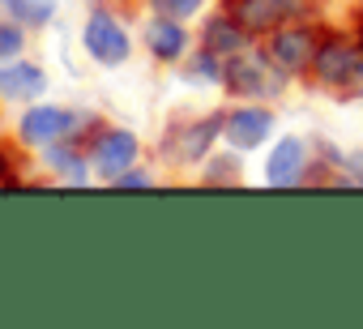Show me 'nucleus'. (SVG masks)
Returning <instances> with one entry per match:
<instances>
[{"instance_id": "f257e3e1", "label": "nucleus", "mask_w": 363, "mask_h": 329, "mask_svg": "<svg viewBox=\"0 0 363 329\" xmlns=\"http://www.w3.org/2000/svg\"><path fill=\"white\" fill-rule=\"evenodd\" d=\"M103 116L86 111V107H69V103H52V99H39V103H26L18 107V124H13V137L39 154L43 145L52 141H65V137H90V128L99 124Z\"/></svg>"}, {"instance_id": "f03ea898", "label": "nucleus", "mask_w": 363, "mask_h": 329, "mask_svg": "<svg viewBox=\"0 0 363 329\" xmlns=\"http://www.w3.org/2000/svg\"><path fill=\"white\" fill-rule=\"evenodd\" d=\"M291 86H295V82L269 60V52L261 48V39L248 43L244 52H235V56L223 60V82H218V90H223L227 99H261V103H278V99H286Z\"/></svg>"}, {"instance_id": "7ed1b4c3", "label": "nucleus", "mask_w": 363, "mask_h": 329, "mask_svg": "<svg viewBox=\"0 0 363 329\" xmlns=\"http://www.w3.org/2000/svg\"><path fill=\"white\" fill-rule=\"evenodd\" d=\"M77 43H82V56L94 69H124L133 60V48H137L124 9H107V5H90L86 9Z\"/></svg>"}, {"instance_id": "20e7f679", "label": "nucleus", "mask_w": 363, "mask_h": 329, "mask_svg": "<svg viewBox=\"0 0 363 329\" xmlns=\"http://www.w3.org/2000/svg\"><path fill=\"white\" fill-rule=\"evenodd\" d=\"M145 154L141 137L128 128V124H116V120H99L86 137V158H90V172L103 189H111L128 167H137Z\"/></svg>"}, {"instance_id": "39448f33", "label": "nucleus", "mask_w": 363, "mask_h": 329, "mask_svg": "<svg viewBox=\"0 0 363 329\" xmlns=\"http://www.w3.org/2000/svg\"><path fill=\"white\" fill-rule=\"evenodd\" d=\"M354 52H359V30L350 22H325V35H320V48L312 56V69H308V82L316 94H342L350 69H354Z\"/></svg>"}, {"instance_id": "423d86ee", "label": "nucleus", "mask_w": 363, "mask_h": 329, "mask_svg": "<svg viewBox=\"0 0 363 329\" xmlns=\"http://www.w3.org/2000/svg\"><path fill=\"white\" fill-rule=\"evenodd\" d=\"M218 145H223V107L193 116V120H175L158 137V154L175 167H201Z\"/></svg>"}, {"instance_id": "0eeeda50", "label": "nucleus", "mask_w": 363, "mask_h": 329, "mask_svg": "<svg viewBox=\"0 0 363 329\" xmlns=\"http://www.w3.org/2000/svg\"><path fill=\"white\" fill-rule=\"evenodd\" d=\"M320 35H325V18H316V22H282V26H274L261 39V48L269 52V60L291 82H308V69H312L316 48H320Z\"/></svg>"}, {"instance_id": "6e6552de", "label": "nucleus", "mask_w": 363, "mask_h": 329, "mask_svg": "<svg viewBox=\"0 0 363 329\" xmlns=\"http://www.w3.org/2000/svg\"><path fill=\"white\" fill-rule=\"evenodd\" d=\"M316 172V141L303 133H286L269 141V154L261 162V176L269 189H312Z\"/></svg>"}, {"instance_id": "1a4fd4ad", "label": "nucleus", "mask_w": 363, "mask_h": 329, "mask_svg": "<svg viewBox=\"0 0 363 329\" xmlns=\"http://www.w3.org/2000/svg\"><path fill=\"white\" fill-rule=\"evenodd\" d=\"M278 133V111L274 103L261 99H231V107H223V145L240 150V154H257L274 141Z\"/></svg>"}, {"instance_id": "9d476101", "label": "nucleus", "mask_w": 363, "mask_h": 329, "mask_svg": "<svg viewBox=\"0 0 363 329\" xmlns=\"http://www.w3.org/2000/svg\"><path fill=\"white\" fill-rule=\"evenodd\" d=\"M141 48H145V56H150L154 65L179 69V65H184V56L197 48V35L189 30L184 18L145 9V18H141Z\"/></svg>"}, {"instance_id": "9b49d317", "label": "nucleus", "mask_w": 363, "mask_h": 329, "mask_svg": "<svg viewBox=\"0 0 363 329\" xmlns=\"http://www.w3.org/2000/svg\"><path fill=\"white\" fill-rule=\"evenodd\" d=\"M35 167L65 184V189H86V184H99L94 172H90V158H86V141L82 137H65V141H52L35 154Z\"/></svg>"}, {"instance_id": "f8f14e48", "label": "nucleus", "mask_w": 363, "mask_h": 329, "mask_svg": "<svg viewBox=\"0 0 363 329\" xmlns=\"http://www.w3.org/2000/svg\"><path fill=\"white\" fill-rule=\"evenodd\" d=\"M52 90V73L30 60V56H18V60H5L0 65V107H26V103H39L48 99Z\"/></svg>"}, {"instance_id": "ddd939ff", "label": "nucleus", "mask_w": 363, "mask_h": 329, "mask_svg": "<svg viewBox=\"0 0 363 329\" xmlns=\"http://www.w3.org/2000/svg\"><path fill=\"white\" fill-rule=\"evenodd\" d=\"M248 43H257L227 9H210L206 18H201V26H197V48H206V52H214L218 60H227V56H235V52H244Z\"/></svg>"}, {"instance_id": "4468645a", "label": "nucleus", "mask_w": 363, "mask_h": 329, "mask_svg": "<svg viewBox=\"0 0 363 329\" xmlns=\"http://www.w3.org/2000/svg\"><path fill=\"white\" fill-rule=\"evenodd\" d=\"M30 167H35V154L9 133H0V193H18L30 184Z\"/></svg>"}, {"instance_id": "2eb2a0df", "label": "nucleus", "mask_w": 363, "mask_h": 329, "mask_svg": "<svg viewBox=\"0 0 363 329\" xmlns=\"http://www.w3.org/2000/svg\"><path fill=\"white\" fill-rule=\"evenodd\" d=\"M223 9L252 35V39H265L274 26H282L278 9H274V0H223Z\"/></svg>"}, {"instance_id": "dca6fc26", "label": "nucleus", "mask_w": 363, "mask_h": 329, "mask_svg": "<svg viewBox=\"0 0 363 329\" xmlns=\"http://www.w3.org/2000/svg\"><path fill=\"white\" fill-rule=\"evenodd\" d=\"M201 184L210 189H240L244 184V154L240 150H214L206 162H201Z\"/></svg>"}, {"instance_id": "f3484780", "label": "nucleus", "mask_w": 363, "mask_h": 329, "mask_svg": "<svg viewBox=\"0 0 363 329\" xmlns=\"http://www.w3.org/2000/svg\"><path fill=\"white\" fill-rule=\"evenodd\" d=\"M56 9H60V0H0V13H9L13 22H22L30 35L48 30L56 22Z\"/></svg>"}, {"instance_id": "a211bd4d", "label": "nucleus", "mask_w": 363, "mask_h": 329, "mask_svg": "<svg viewBox=\"0 0 363 329\" xmlns=\"http://www.w3.org/2000/svg\"><path fill=\"white\" fill-rule=\"evenodd\" d=\"M179 77H184L189 86H218L223 82V60L206 48H193L184 56V65H179Z\"/></svg>"}, {"instance_id": "6ab92c4d", "label": "nucleus", "mask_w": 363, "mask_h": 329, "mask_svg": "<svg viewBox=\"0 0 363 329\" xmlns=\"http://www.w3.org/2000/svg\"><path fill=\"white\" fill-rule=\"evenodd\" d=\"M26 48H30V30L22 22H13L9 13H0V65L26 56Z\"/></svg>"}, {"instance_id": "aec40b11", "label": "nucleus", "mask_w": 363, "mask_h": 329, "mask_svg": "<svg viewBox=\"0 0 363 329\" xmlns=\"http://www.w3.org/2000/svg\"><path fill=\"white\" fill-rule=\"evenodd\" d=\"M141 5L154 9V13H175L184 22H201L210 13V0H141Z\"/></svg>"}, {"instance_id": "412c9836", "label": "nucleus", "mask_w": 363, "mask_h": 329, "mask_svg": "<svg viewBox=\"0 0 363 329\" xmlns=\"http://www.w3.org/2000/svg\"><path fill=\"white\" fill-rule=\"evenodd\" d=\"M282 22H316L325 18V0H274Z\"/></svg>"}, {"instance_id": "4be33fe9", "label": "nucleus", "mask_w": 363, "mask_h": 329, "mask_svg": "<svg viewBox=\"0 0 363 329\" xmlns=\"http://www.w3.org/2000/svg\"><path fill=\"white\" fill-rule=\"evenodd\" d=\"M342 103H363V30H359V52H354V69H350V77H346V86H342V94H337Z\"/></svg>"}, {"instance_id": "5701e85b", "label": "nucleus", "mask_w": 363, "mask_h": 329, "mask_svg": "<svg viewBox=\"0 0 363 329\" xmlns=\"http://www.w3.org/2000/svg\"><path fill=\"white\" fill-rule=\"evenodd\" d=\"M154 184H158V172H154V167H145V158H141L137 167H128L111 189H154Z\"/></svg>"}, {"instance_id": "b1692460", "label": "nucleus", "mask_w": 363, "mask_h": 329, "mask_svg": "<svg viewBox=\"0 0 363 329\" xmlns=\"http://www.w3.org/2000/svg\"><path fill=\"white\" fill-rule=\"evenodd\" d=\"M346 22H350L354 30H363V0H350V13H346Z\"/></svg>"}, {"instance_id": "393cba45", "label": "nucleus", "mask_w": 363, "mask_h": 329, "mask_svg": "<svg viewBox=\"0 0 363 329\" xmlns=\"http://www.w3.org/2000/svg\"><path fill=\"white\" fill-rule=\"evenodd\" d=\"M90 5H107V9H133V5H141V0H90Z\"/></svg>"}]
</instances>
